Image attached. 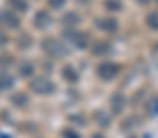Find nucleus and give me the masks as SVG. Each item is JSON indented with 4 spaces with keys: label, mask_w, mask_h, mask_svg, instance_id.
Returning a JSON list of instances; mask_svg holds the SVG:
<instances>
[{
    "label": "nucleus",
    "mask_w": 158,
    "mask_h": 138,
    "mask_svg": "<svg viewBox=\"0 0 158 138\" xmlns=\"http://www.w3.org/2000/svg\"><path fill=\"white\" fill-rule=\"evenodd\" d=\"M53 89H55L53 83L46 77H35L31 81V90L37 94H50V92H53Z\"/></svg>",
    "instance_id": "1"
},
{
    "label": "nucleus",
    "mask_w": 158,
    "mask_h": 138,
    "mask_svg": "<svg viewBox=\"0 0 158 138\" xmlns=\"http://www.w3.org/2000/svg\"><path fill=\"white\" fill-rule=\"evenodd\" d=\"M44 50H46L50 55H53V57H63V55H66V48L61 44L59 41H55V39H48V41L44 43Z\"/></svg>",
    "instance_id": "2"
},
{
    "label": "nucleus",
    "mask_w": 158,
    "mask_h": 138,
    "mask_svg": "<svg viewBox=\"0 0 158 138\" xmlns=\"http://www.w3.org/2000/svg\"><path fill=\"white\" fill-rule=\"evenodd\" d=\"M0 24L6 26V28H9V30H17L19 24H20V20L11 11H0Z\"/></svg>",
    "instance_id": "3"
},
{
    "label": "nucleus",
    "mask_w": 158,
    "mask_h": 138,
    "mask_svg": "<svg viewBox=\"0 0 158 138\" xmlns=\"http://www.w3.org/2000/svg\"><path fill=\"white\" fill-rule=\"evenodd\" d=\"M118 74V66L116 65H101L99 66V76L105 77V79H110Z\"/></svg>",
    "instance_id": "4"
},
{
    "label": "nucleus",
    "mask_w": 158,
    "mask_h": 138,
    "mask_svg": "<svg viewBox=\"0 0 158 138\" xmlns=\"http://www.w3.org/2000/svg\"><path fill=\"white\" fill-rule=\"evenodd\" d=\"M48 24H50V15L46 11H39L35 15V26L37 28H46Z\"/></svg>",
    "instance_id": "5"
},
{
    "label": "nucleus",
    "mask_w": 158,
    "mask_h": 138,
    "mask_svg": "<svg viewBox=\"0 0 158 138\" xmlns=\"http://www.w3.org/2000/svg\"><path fill=\"white\" fill-rule=\"evenodd\" d=\"M11 87H13V77H11L9 74L2 72V74H0V90H7V89H11Z\"/></svg>",
    "instance_id": "6"
},
{
    "label": "nucleus",
    "mask_w": 158,
    "mask_h": 138,
    "mask_svg": "<svg viewBox=\"0 0 158 138\" xmlns=\"http://www.w3.org/2000/svg\"><path fill=\"white\" fill-rule=\"evenodd\" d=\"M9 2H11V6H13V7H17V9H20V11H24V9L28 7L26 0H9Z\"/></svg>",
    "instance_id": "7"
},
{
    "label": "nucleus",
    "mask_w": 158,
    "mask_h": 138,
    "mask_svg": "<svg viewBox=\"0 0 158 138\" xmlns=\"http://www.w3.org/2000/svg\"><path fill=\"white\" fill-rule=\"evenodd\" d=\"M31 72H33V66H31L30 63H24V65L20 66V74H22V76H30Z\"/></svg>",
    "instance_id": "8"
},
{
    "label": "nucleus",
    "mask_w": 158,
    "mask_h": 138,
    "mask_svg": "<svg viewBox=\"0 0 158 138\" xmlns=\"http://www.w3.org/2000/svg\"><path fill=\"white\" fill-rule=\"evenodd\" d=\"M24 98H26V96H24V94H19V96H17V94H15V96H13V98H11V101H13V103H15V105H17V103H19V105H26V101H22V99H24Z\"/></svg>",
    "instance_id": "9"
},
{
    "label": "nucleus",
    "mask_w": 158,
    "mask_h": 138,
    "mask_svg": "<svg viewBox=\"0 0 158 138\" xmlns=\"http://www.w3.org/2000/svg\"><path fill=\"white\" fill-rule=\"evenodd\" d=\"M48 4H50L52 7H61V6L64 4V0H48Z\"/></svg>",
    "instance_id": "10"
},
{
    "label": "nucleus",
    "mask_w": 158,
    "mask_h": 138,
    "mask_svg": "<svg viewBox=\"0 0 158 138\" xmlns=\"http://www.w3.org/2000/svg\"><path fill=\"white\" fill-rule=\"evenodd\" d=\"M6 41H7V39H6V35H2V33H0V46L6 44Z\"/></svg>",
    "instance_id": "11"
}]
</instances>
